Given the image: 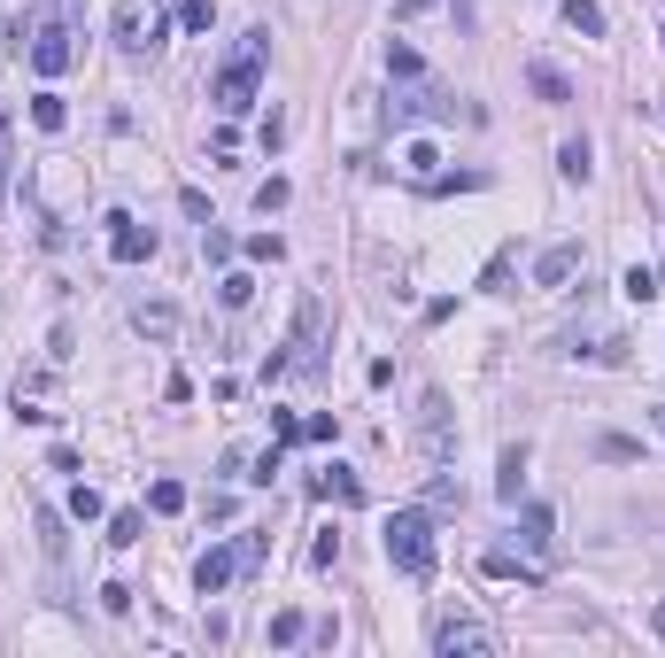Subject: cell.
<instances>
[{"label":"cell","instance_id":"cell-13","mask_svg":"<svg viewBox=\"0 0 665 658\" xmlns=\"http://www.w3.org/2000/svg\"><path fill=\"white\" fill-rule=\"evenodd\" d=\"M519 542L534 550V566H550V558H557V519H550V504H526V519H519Z\"/></svg>","mask_w":665,"mask_h":658},{"label":"cell","instance_id":"cell-40","mask_svg":"<svg viewBox=\"0 0 665 658\" xmlns=\"http://www.w3.org/2000/svg\"><path fill=\"white\" fill-rule=\"evenodd\" d=\"M0 202H8V117H0Z\"/></svg>","mask_w":665,"mask_h":658},{"label":"cell","instance_id":"cell-14","mask_svg":"<svg viewBox=\"0 0 665 658\" xmlns=\"http://www.w3.org/2000/svg\"><path fill=\"white\" fill-rule=\"evenodd\" d=\"M310 496H325V504H364V480L348 473V465H325V473L310 480Z\"/></svg>","mask_w":665,"mask_h":658},{"label":"cell","instance_id":"cell-25","mask_svg":"<svg viewBox=\"0 0 665 658\" xmlns=\"http://www.w3.org/2000/svg\"><path fill=\"white\" fill-rule=\"evenodd\" d=\"M557 171H565V179H588V171H596V163H588V140H565V148H557Z\"/></svg>","mask_w":665,"mask_h":658},{"label":"cell","instance_id":"cell-15","mask_svg":"<svg viewBox=\"0 0 665 658\" xmlns=\"http://www.w3.org/2000/svg\"><path fill=\"white\" fill-rule=\"evenodd\" d=\"M403 179L410 186H434L441 179V148H434V140H410V148H403Z\"/></svg>","mask_w":665,"mask_h":658},{"label":"cell","instance_id":"cell-21","mask_svg":"<svg viewBox=\"0 0 665 658\" xmlns=\"http://www.w3.org/2000/svg\"><path fill=\"white\" fill-rule=\"evenodd\" d=\"M217 302H225V310H248V302H256V279H248V271H217Z\"/></svg>","mask_w":665,"mask_h":658},{"label":"cell","instance_id":"cell-38","mask_svg":"<svg viewBox=\"0 0 665 658\" xmlns=\"http://www.w3.org/2000/svg\"><path fill=\"white\" fill-rule=\"evenodd\" d=\"M271 442H302V419L294 411H271Z\"/></svg>","mask_w":665,"mask_h":658},{"label":"cell","instance_id":"cell-42","mask_svg":"<svg viewBox=\"0 0 665 658\" xmlns=\"http://www.w3.org/2000/svg\"><path fill=\"white\" fill-rule=\"evenodd\" d=\"M650 426H658V434H665V403H658V411H650Z\"/></svg>","mask_w":665,"mask_h":658},{"label":"cell","instance_id":"cell-29","mask_svg":"<svg viewBox=\"0 0 665 658\" xmlns=\"http://www.w3.org/2000/svg\"><path fill=\"white\" fill-rule=\"evenodd\" d=\"M70 519L93 527V519H101V488H70Z\"/></svg>","mask_w":665,"mask_h":658},{"label":"cell","instance_id":"cell-34","mask_svg":"<svg viewBox=\"0 0 665 658\" xmlns=\"http://www.w3.org/2000/svg\"><path fill=\"white\" fill-rule=\"evenodd\" d=\"M248 256H256V264H279V256H287V240H279V233H248Z\"/></svg>","mask_w":665,"mask_h":658},{"label":"cell","instance_id":"cell-19","mask_svg":"<svg viewBox=\"0 0 665 658\" xmlns=\"http://www.w3.org/2000/svg\"><path fill=\"white\" fill-rule=\"evenodd\" d=\"M519 488H526V442H511V449H503V480H495V496L519 504Z\"/></svg>","mask_w":665,"mask_h":658},{"label":"cell","instance_id":"cell-23","mask_svg":"<svg viewBox=\"0 0 665 658\" xmlns=\"http://www.w3.org/2000/svg\"><path fill=\"white\" fill-rule=\"evenodd\" d=\"M31 124H39V132H62V124H70V101H62V93H39V101H31Z\"/></svg>","mask_w":665,"mask_h":658},{"label":"cell","instance_id":"cell-1","mask_svg":"<svg viewBox=\"0 0 665 658\" xmlns=\"http://www.w3.org/2000/svg\"><path fill=\"white\" fill-rule=\"evenodd\" d=\"M263 62H271V31H248V39H240V55L225 62V70H217V86H209V101H217V109H225V117H240V109H256V86H263Z\"/></svg>","mask_w":665,"mask_h":658},{"label":"cell","instance_id":"cell-32","mask_svg":"<svg viewBox=\"0 0 665 658\" xmlns=\"http://www.w3.org/2000/svg\"><path fill=\"white\" fill-rule=\"evenodd\" d=\"M511 264H519V248H495L488 271H480V287H503V279H511Z\"/></svg>","mask_w":665,"mask_h":658},{"label":"cell","instance_id":"cell-12","mask_svg":"<svg viewBox=\"0 0 665 658\" xmlns=\"http://www.w3.org/2000/svg\"><path fill=\"white\" fill-rule=\"evenodd\" d=\"M565 357H588V364H619V357H627V341H619L611 326H573V333H565Z\"/></svg>","mask_w":665,"mask_h":658},{"label":"cell","instance_id":"cell-20","mask_svg":"<svg viewBox=\"0 0 665 658\" xmlns=\"http://www.w3.org/2000/svg\"><path fill=\"white\" fill-rule=\"evenodd\" d=\"M619 287H627V302H658V295H665V271L627 264V279H619Z\"/></svg>","mask_w":665,"mask_h":658},{"label":"cell","instance_id":"cell-22","mask_svg":"<svg viewBox=\"0 0 665 658\" xmlns=\"http://www.w3.org/2000/svg\"><path fill=\"white\" fill-rule=\"evenodd\" d=\"M565 24H573L580 39H604V8H596V0H565Z\"/></svg>","mask_w":665,"mask_h":658},{"label":"cell","instance_id":"cell-39","mask_svg":"<svg viewBox=\"0 0 665 658\" xmlns=\"http://www.w3.org/2000/svg\"><path fill=\"white\" fill-rule=\"evenodd\" d=\"M426 8H441V0H395V24H418Z\"/></svg>","mask_w":665,"mask_h":658},{"label":"cell","instance_id":"cell-17","mask_svg":"<svg viewBox=\"0 0 665 658\" xmlns=\"http://www.w3.org/2000/svg\"><path fill=\"white\" fill-rule=\"evenodd\" d=\"M480 566H488L495 581H526V589H542V566H526V558H511V550H488Z\"/></svg>","mask_w":665,"mask_h":658},{"label":"cell","instance_id":"cell-4","mask_svg":"<svg viewBox=\"0 0 665 658\" xmlns=\"http://www.w3.org/2000/svg\"><path fill=\"white\" fill-rule=\"evenodd\" d=\"M325 364V302L302 295L294 302V333H287V372H318Z\"/></svg>","mask_w":665,"mask_h":658},{"label":"cell","instance_id":"cell-31","mask_svg":"<svg viewBox=\"0 0 665 658\" xmlns=\"http://www.w3.org/2000/svg\"><path fill=\"white\" fill-rule=\"evenodd\" d=\"M596 457H611V465H635L642 442H627V434H604V442H596Z\"/></svg>","mask_w":665,"mask_h":658},{"label":"cell","instance_id":"cell-3","mask_svg":"<svg viewBox=\"0 0 665 658\" xmlns=\"http://www.w3.org/2000/svg\"><path fill=\"white\" fill-rule=\"evenodd\" d=\"M395 124H449L457 117V101H449V86H434V78H426V70H418V78H395Z\"/></svg>","mask_w":665,"mask_h":658},{"label":"cell","instance_id":"cell-9","mask_svg":"<svg viewBox=\"0 0 665 658\" xmlns=\"http://www.w3.org/2000/svg\"><path fill=\"white\" fill-rule=\"evenodd\" d=\"M109 256L116 264H147L155 256V225H140L132 210H109Z\"/></svg>","mask_w":665,"mask_h":658},{"label":"cell","instance_id":"cell-6","mask_svg":"<svg viewBox=\"0 0 665 658\" xmlns=\"http://www.w3.org/2000/svg\"><path fill=\"white\" fill-rule=\"evenodd\" d=\"M70 62H78V47H70V24L47 8V16L31 24V70H39V78H62Z\"/></svg>","mask_w":665,"mask_h":658},{"label":"cell","instance_id":"cell-27","mask_svg":"<svg viewBox=\"0 0 665 658\" xmlns=\"http://www.w3.org/2000/svg\"><path fill=\"white\" fill-rule=\"evenodd\" d=\"M178 24H186V31H209V24H217V0H178Z\"/></svg>","mask_w":665,"mask_h":658},{"label":"cell","instance_id":"cell-2","mask_svg":"<svg viewBox=\"0 0 665 658\" xmlns=\"http://www.w3.org/2000/svg\"><path fill=\"white\" fill-rule=\"evenodd\" d=\"M387 566L403 581H434V519L426 511H395L387 519Z\"/></svg>","mask_w":665,"mask_h":658},{"label":"cell","instance_id":"cell-10","mask_svg":"<svg viewBox=\"0 0 665 658\" xmlns=\"http://www.w3.org/2000/svg\"><path fill=\"white\" fill-rule=\"evenodd\" d=\"M580 271H588V248H580V240H550V248L534 256V287H565Z\"/></svg>","mask_w":665,"mask_h":658},{"label":"cell","instance_id":"cell-18","mask_svg":"<svg viewBox=\"0 0 665 658\" xmlns=\"http://www.w3.org/2000/svg\"><path fill=\"white\" fill-rule=\"evenodd\" d=\"M526 86L542 93V101H573V78H565V70H550V62H526Z\"/></svg>","mask_w":665,"mask_h":658},{"label":"cell","instance_id":"cell-5","mask_svg":"<svg viewBox=\"0 0 665 658\" xmlns=\"http://www.w3.org/2000/svg\"><path fill=\"white\" fill-rule=\"evenodd\" d=\"M434 651L441 658H495V651H503V635H495V628H480V620H472V612H441V620H434Z\"/></svg>","mask_w":665,"mask_h":658},{"label":"cell","instance_id":"cell-28","mask_svg":"<svg viewBox=\"0 0 665 658\" xmlns=\"http://www.w3.org/2000/svg\"><path fill=\"white\" fill-rule=\"evenodd\" d=\"M140 527H147L140 511H116V519H109V542H116V550H132V542H140Z\"/></svg>","mask_w":665,"mask_h":658},{"label":"cell","instance_id":"cell-33","mask_svg":"<svg viewBox=\"0 0 665 658\" xmlns=\"http://www.w3.org/2000/svg\"><path fill=\"white\" fill-rule=\"evenodd\" d=\"M418 70H426V62H418L403 39H395V47H387V78H418Z\"/></svg>","mask_w":665,"mask_h":658},{"label":"cell","instance_id":"cell-35","mask_svg":"<svg viewBox=\"0 0 665 658\" xmlns=\"http://www.w3.org/2000/svg\"><path fill=\"white\" fill-rule=\"evenodd\" d=\"M271 643H279V651L302 643V612H271Z\"/></svg>","mask_w":665,"mask_h":658},{"label":"cell","instance_id":"cell-7","mask_svg":"<svg viewBox=\"0 0 665 658\" xmlns=\"http://www.w3.org/2000/svg\"><path fill=\"white\" fill-rule=\"evenodd\" d=\"M418 449H426L434 465H449V457H457V426H449V395H441V388L418 395Z\"/></svg>","mask_w":665,"mask_h":658},{"label":"cell","instance_id":"cell-11","mask_svg":"<svg viewBox=\"0 0 665 658\" xmlns=\"http://www.w3.org/2000/svg\"><path fill=\"white\" fill-rule=\"evenodd\" d=\"M232 573H240V542H232V550H202V558H194V597H225Z\"/></svg>","mask_w":665,"mask_h":658},{"label":"cell","instance_id":"cell-30","mask_svg":"<svg viewBox=\"0 0 665 658\" xmlns=\"http://www.w3.org/2000/svg\"><path fill=\"white\" fill-rule=\"evenodd\" d=\"M287 202H294V186H287V179H263V186H256V210H263V217L287 210Z\"/></svg>","mask_w":665,"mask_h":658},{"label":"cell","instance_id":"cell-36","mask_svg":"<svg viewBox=\"0 0 665 658\" xmlns=\"http://www.w3.org/2000/svg\"><path fill=\"white\" fill-rule=\"evenodd\" d=\"M333 434H341V419H333V411H318V419H302V442H333Z\"/></svg>","mask_w":665,"mask_h":658},{"label":"cell","instance_id":"cell-16","mask_svg":"<svg viewBox=\"0 0 665 658\" xmlns=\"http://www.w3.org/2000/svg\"><path fill=\"white\" fill-rule=\"evenodd\" d=\"M132 326H140L147 341H171V333H178V310H171V302H140V310H132Z\"/></svg>","mask_w":665,"mask_h":658},{"label":"cell","instance_id":"cell-24","mask_svg":"<svg viewBox=\"0 0 665 658\" xmlns=\"http://www.w3.org/2000/svg\"><path fill=\"white\" fill-rule=\"evenodd\" d=\"M147 511H163V519L186 511V480H155V488H147Z\"/></svg>","mask_w":665,"mask_h":658},{"label":"cell","instance_id":"cell-43","mask_svg":"<svg viewBox=\"0 0 665 658\" xmlns=\"http://www.w3.org/2000/svg\"><path fill=\"white\" fill-rule=\"evenodd\" d=\"M658 47H665V31H658Z\"/></svg>","mask_w":665,"mask_h":658},{"label":"cell","instance_id":"cell-41","mask_svg":"<svg viewBox=\"0 0 665 658\" xmlns=\"http://www.w3.org/2000/svg\"><path fill=\"white\" fill-rule=\"evenodd\" d=\"M650 628H658V643H665V604H658V612H650Z\"/></svg>","mask_w":665,"mask_h":658},{"label":"cell","instance_id":"cell-37","mask_svg":"<svg viewBox=\"0 0 665 658\" xmlns=\"http://www.w3.org/2000/svg\"><path fill=\"white\" fill-rule=\"evenodd\" d=\"M333 558H341V535H333V527H325V535L310 542V566H333Z\"/></svg>","mask_w":665,"mask_h":658},{"label":"cell","instance_id":"cell-8","mask_svg":"<svg viewBox=\"0 0 665 658\" xmlns=\"http://www.w3.org/2000/svg\"><path fill=\"white\" fill-rule=\"evenodd\" d=\"M116 47H124V55H140V47H155V39H163V8H155V0H116Z\"/></svg>","mask_w":665,"mask_h":658},{"label":"cell","instance_id":"cell-26","mask_svg":"<svg viewBox=\"0 0 665 658\" xmlns=\"http://www.w3.org/2000/svg\"><path fill=\"white\" fill-rule=\"evenodd\" d=\"M202 256H209V264H232V233L217 225V217L202 225Z\"/></svg>","mask_w":665,"mask_h":658}]
</instances>
